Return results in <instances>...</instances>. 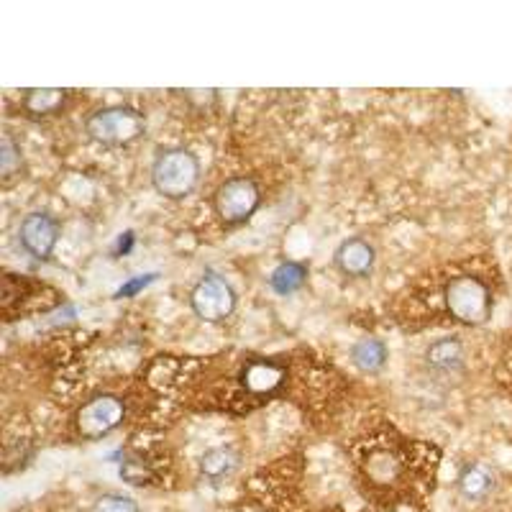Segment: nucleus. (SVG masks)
I'll use <instances>...</instances> for the list:
<instances>
[{
  "label": "nucleus",
  "instance_id": "obj_1",
  "mask_svg": "<svg viewBox=\"0 0 512 512\" xmlns=\"http://www.w3.org/2000/svg\"><path fill=\"white\" fill-rule=\"evenodd\" d=\"M203 167H200L198 154L185 149V146H162L157 149L149 167V180L157 195H162L169 203H182L198 190Z\"/></svg>",
  "mask_w": 512,
  "mask_h": 512
},
{
  "label": "nucleus",
  "instance_id": "obj_2",
  "mask_svg": "<svg viewBox=\"0 0 512 512\" xmlns=\"http://www.w3.org/2000/svg\"><path fill=\"white\" fill-rule=\"evenodd\" d=\"M85 134L105 149H123L146 136V118L134 105H105L85 118Z\"/></svg>",
  "mask_w": 512,
  "mask_h": 512
},
{
  "label": "nucleus",
  "instance_id": "obj_3",
  "mask_svg": "<svg viewBox=\"0 0 512 512\" xmlns=\"http://www.w3.org/2000/svg\"><path fill=\"white\" fill-rule=\"evenodd\" d=\"M443 303L456 323L469 328L484 326L492 318V308H495L487 282L472 277V274H459L454 280H448L443 287Z\"/></svg>",
  "mask_w": 512,
  "mask_h": 512
},
{
  "label": "nucleus",
  "instance_id": "obj_4",
  "mask_svg": "<svg viewBox=\"0 0 512 512\" xmlns=\"http://www.w3.org/2000/svg\"><path fill=\"white\" fill-rule=\"evenodd\" d=\"M262 205V187L251 177H228L213 192V210L226 228H239L254 218Z\"/></svg>",
  "mask_w": 512,
  "mask_h": 512
},
{
  "label": "nucleus",
  "instance_id": "obj_5",
  "mask_svg": "<svg viewBox=\"0 0 512 512\" xmlns=\"http://www.w3.org/2000/svg\"><path fill=\"white\" fill-rule=\"evenodd\" d=\"M187 300H190V310L195 313V318L210 323V326H218V323L231 318L236 305H239V295H236L231 282L213 269H205L203 277L192 285Z\"/></svg>",
  "mask_w": 512,
  "mask_h": 512
},
{
  "label": "nucleus",
  "instance_id": "obj_6",
  "mask_svg": "<svg viewBox=\"0 0 512 512\" xmlns=\"http://www.w3.org/2000/svg\"><path fill=\"white\" fill-rule=\"evenodd\" d=\"M126 420V405L118 395L103 392V395L90 397L85 405H80L72 418L75 423V433L85 441H98V438L111 436L118 431Z\"/></svg>",
  "mask_w": 512,
  "mask_h": 512
},
{
  "label": "nucleus",
  "instance_id": "obj_7",
  "mask_svg": "<svg viewBox=\"0 0 512 512\" xmlns=\"http://www.w3.org/2000/svg\"><path fill=\"white\" fill-rule=\"evenodd\" d=\"M59 236H62V223L44 210H34L29 216H24V221L18 226V244L36 262H49Z\"/></svg>",
  "mask_w": 512,
  "mask_h": 512
},
{
  "label": "nucleus",
  "instance_id": "obj_8",
  "mask_svg": "<svg viewBox=\"0 0 512 512\" xmlns=\"http://www.w3.org/2000/svg\"><path fill=\"white\" fill-rule=\"evenodd\" d=\"M374 264H377V249L364 236L344 239L333 251V267L349 280H367L374 272Z\"/></svg>",
  "mask_w": 512,
  "mask_h": 512
},
{
  "label": "nucleus",
  "instance_id": "obj_9",
  "mask_svg": "<svg viewBox=\"0 0 512 512\" xmlns=\"http://www.w3.org/2000/svg\"><path fill=\"white\" fill-rule=\"evenodd\" d=\"M287 369L272 359H254L241 369V387L254 397H269L282 390Z\"/></svg>",
  "mask_w": 512,
  "mask_h": 512
},
{
  "label": "nucleus",
  "instance_id": "obj_10",
  "mask_svg": "<svg viewBox=\"0 0 512 512\" xmlns=\"http://www.w3.org/2000/svg\"><path fill=\"white\" fill-rule=\"evenodd\" d=\"M425 364L436 374H456L464 367V344L451 336L438 338L425 349Z\"/></svg>",
  "mask_w": 512,
  "mask_h": 512
},
{
  "label": "nucleus",
  "instance_id": "obj_11",
  "mask_svg": "<svg viewBox=\"0 0 512 512\" xmlns=\"http://www.w3.org/2000/svg\"><path fill=\"white\" fill-rule=\"evenodd\" d=\"M497 479L492 474V469L484 464H466L461 466L459 477H456V489H459V495L469 502H477L489 497L495 492Z\"/></svg>",
  "mask_w": 512,
  "mask_h": 512
},
{
  "label": "nucleus",
  "instance_id": "obj_12",
  "mask_svg": "<svg viewBox=\"0 0 512 512\" xmlns=\"http://www.w3.org/2000/svg\"><path fill=\"white\" fill-rule=\"evenodd\" d=\"M241 464V454L233 446H213L208 448L203 456H200V474H203L208 482L218 484L223 479L231 477Z\"/></svg>",
  "mask_w": 512,
  "mask_h": 512
},
{
  "label": "nucleus",
  "instance_id": "obj_13",
  "mask_svg": "<svg viewBox=\"0 0 512 512\" xmlns=\"http://www.w3.org/2000/svg\"><path fill=\"white\" fill-rule=\"evenodd\" d=\"M349 359L361 374H379L387 367V359H390V349L379 338H359L349 351Z\"/></svg>",
  "mask_w": 512,
  "mask_h": 512
},
{
  "label": "nucleus",
  "instance_id": "obj_14",
  "mask_svg": "<svg viewBox=\"0 0 512 512\" xmlns=\"http://www.w3.org/2000/svg\"><path fill=\"white\" fill-rule=\"evenodd\" d=\"M70 98V90L64 88H31L24 95V111L29 118H49L62 111Z\"/></svg>",
  "mask_w": 512,
  "mask_h": 512
},
{
  "label": "nucleus",
  "instance_id": "obj_15",
  "mask_svg": "<svg viewBox=\"0 0 512 512\" xmlns=\"http://www.w3.org/2000/svg\"><path fill=\"white\" fill-rule=\"evenodd\" d=\"M308 274V264L287 259V262L277 264V267L272 269V274H269V290L277 292V295L282 297L295 295V292H300L308 285Z\"/></svg>",
  "mask_w": 512,
  "mask_h": 512
},
{
  "label": "nucleus",
  "instance_id": "obj_16",
  "mask_svg": "<svg viewBox=\"0 0 512 512\" xmlns=\"http://www.w3.org/2000/svg\"><path fill=\"white\" fill-rule=\"evenodd\" d=\"M24 149L11 134H3L0 139V182L3 187H11L13 182L24 177Z\"/></svg>",
  "mask_w": 512,
  "mask_h": 512
},
{
  "label": "nucleus",
  "instance_id": "obj_17",
  "mask_svg": "<svg viewBox=\"0 0 512 512\" xmlns=\"http://www.w3.org/2000/svg\"><path fill=\"white\" fill-rule=\"evenodd\" d=\"M90 512H141V507L134 497L121 495V492H105V495L95 497Z\"/></svg>",
  "mask_w": 512,
  "mask_h": 512
},
{
  "label": "nucleus",
  "instance_id": "obj_18",
  "mask_svg": "<svg viewBox=\"0 0 512 512\" xmlns=\"http://www.w3.org/2000/svg\"><path fill=\"white\" fill-rule=\"evenodd\" d=\"M146 282H149V280H136V282H131V285H128V287H121V290H118V297H128V295H134V292H139L141 287L146 285Z\"/></svg>",
  "mask_w": 512,
  "mask_h": 512
}]
</instances>
